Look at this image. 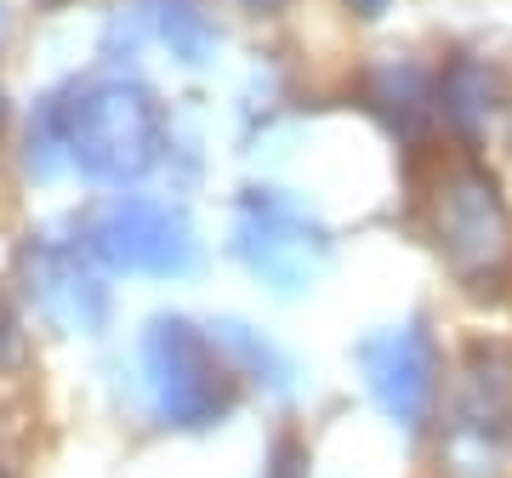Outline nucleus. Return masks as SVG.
<instances>
[{
    "label": "nucleus",
    "instance_id": "obj_4",
    "mask_svg": "<svg viewBox=\"0 0 512 478\" xmlns=\"http://www.w3.org/2000/svg\"><path fill=\"white\" fill-rule=\"evenodd\" d=\"M131 399L154 433L171 439H205L222 433L245 410V382L228 365L211 319H194L183 308L148 313L131 331Z\"/></svg>",
    "mask_w": 512,
    "mask_h": 478
},
{
    "label": "nucleus",
    "instance_id": "obj_5",
    "mask_svg": "<svg viewBox=\"0 0 512 478\" xmlns=\"http://www.w3.org/2000/svg\"><path fill=\"white\" fill-rule=\"evenodd\" d=\"M456 342L444 336L433 308H399L387 319H370L348 342V370L359 387L365 416L387 433L399 456L421 461L433 427H439L444 393H450Z\"/></svg>",
    "mask_w": 512,
    "mask_h": 478
},
{
    "label": "nucleus",
    "instance_id": "obj_16",
    "mask_svg": "<svg viewBox=\"0 0 512 478\" xmlns=\"http://www.w3.org/2000/svg\"><path fill=\"white\" fill-rule=\"evenodd\" d=\"M484 160H495V171L507 177V188H512V109H507V120H501V131H495V143H490V154Z\"/></svg>",
    "mask_w": 512,
    "mask_h": 478
},
{
    "label": "nucleus",
    "instance_id": "obj_2",
    "mask_svg": "<svg viewBox=\"0 0 512 478\" xmlns=\"http://www.w3.org/2000/svg\"><path fill=\"white\" fill-rule=\"evenodd\" d=\"M63 109V148H69V183L92 194H126L171 177L177 166V114L154 80L137 69H97L57 80Z\"/></svg>",
    "mask_w": 512,
    "mask_h": 478
},
{
    "label": "nucleus",
    "instance_id": "obj_1",
    "mask_svg": "<svg viewBox=\"0 0 512 478\" xmlns=\"http://www.w3.org/2000/svg\"><path fill=\"white\" fill-rule=\"evenodd\" d=\"M410 228L444 285L478 308H512V188L495 160L444 143L404 171Z\"/></svg>",
    "mask_w": 512,
    "mask_h": 478
},
{
    "label": "nucleus",
    "instance_id": "obj_11",
    "mask_svg": "<svg viewBox=\"0 0 512 478\" xmlns=\"http://www.w3.org/2000/svg\"><path fill=\"white\" fill-rule=\"evenodd\" d=\"M211 331H217L222 353H228V365L239 370V382H245L251 399H262V405H274V410L308 405L313 365L279 331L256 325L245 313H211Z\"/></svg>",
    "mask_w": 512,
    "mask_h": 478
},
{
    "label": "nucleus",
    "instance_id": "obj_6",
    "mask_svg": "<svg viewBox=\"0 0 512 478\" xmlns=\"http://www.w3.org/2000/svg\"><path fill=\"white\" fill-rule=\"evenodd\" d=\"M427 478H512V336H456L439 427L421 450Z\"/></svg>",
    "mask_w": 512,
    "mask_h": 478
},
{
    "label": "nucleus",
    "instance_id": "obj_17",
    "mask_svg": "<svg viewBox=\"0 0 512 478\" xmlns=\"http://www.w3.org/2000/svg\"><path fill=\"white\" fill-rule=\"evenodd\" d=\"M234 6H239V12H251V18H279L291 0H234Z\"/></svg>",
    "mask_w": 512,
    "mask_h": 478
},
{
    "label": "nucleus",
    "instance_id": "obj_12",
    "mask_svg": "<svg viewBox=\"0 0 512 478\" xmlns=\"http://www.w3.org/2000/svg\"><path fill=\"white\" fill-rule=\"evenodd\" d=\"M131 12L183 74H211L228 52V23L217 0H131Z\"/></svg>",
    "mask_w": 512,
    "mask_h": 478
},
{
    "label": "nucleus",
    "instance_id": "obj_14",
    "mask_svg": "<svg viewBox=\"0 0 512 478\" xmlns=\"http://www.w3.org/2000/svg\"><path fill=\"white\" fill-rule=\"evenodd\" d=\"M23 325H29L23 308L0 296V365H18L23 359V348H29V331H23Z\"/></svg>",
    "mask_w": 512,
    "mask_h": 478
},
{
    "label": "nucleus",
    "instance_id": "obj_8",
    "mask_svg": "<svg viewBox=\"0 0 512 478\" xmlns=\"http://www.w3.org/2000/svg\"><path fill=\"white\" fill-rule=\"evenodd\" d=\"M114 285L120 279L97 262V251L80 234V217L40 222L18 245V296L29 319H40L52 336L97 342L114 325Z\"/></svg>",
    "mask_w": 512,
    "mask_h": 478
},
{
    "label": "nucleus",
    "instance_id": "obj_18",
    "mask_svg": "<svg viewBox=\"0 0 512 478\" xmlns=\"http://www.w3.org/2000/svg\"><path fill=\"white\" fill-rule=\"evenodd\" d=\"M0 126H6V86H0Z\"/></svg>",
    "mask_w": 512,
    "mask_h": 478
},
{
    "label": "nucleus",
    "instance_id": "obj_15",
    "mask_svg": "<svg viewBox=\"0 0 512 478\" xmlns=\"http://www.w3.org/2000/svg\"><path fill=\"white\" fill-rule=\"evenodd\" d=\"M330 6H336L353 29H382V23H393V12H399L404 0H330Z\"/></svg>",
    "mask_w": 512,
    "mask_h": 478
},
{
    "label": "nucleus",
    "instance_id": "obj_10",
    "mask_svg": "<svg viewBox=\"0 0 512 478\" xmlns=\"http://www.w3.org/2000/svg\"><path fill=\"white\" fill-rule=\"evenodd\" d=\"M439 57V126L450 148L490 154L512 109V69L478 40H450Z\"/></svg>",
    "mask_w": 512,
    "mask_h": 478
},
{
    "label": "nucleus",
    "instance_id": "obj_7",
    "mask_svg": "<svg viewBox=\"0 0 512 478\" xmlns=\"http://www.w3.org/2000/svg\"><path fill=\"white\" fill-rule=\"evenodd\" d=\"M80 234L97 251V262L114 279H143V285H188L205 268L200 217L183 194L160 188H126V194H97L80 211Z\"/></svg>",
    "mask_w": 512,
    "mask_h": 478
},
{
    "label": "nucleus",
    "instance_id": "obj_3",
    "mask_svg": "<svg viewBox=\"0 0 512 478\" xmlns=\"http://www.w3.org/2000/svg\"><path fill=\"white\" fill-rule=\"evenodd\" d=\"M222 251L268 302L296 308V302H313L342 268V228L308 188L251 177L228 194Z\"/></svg>",
    "mask_w": 512,
    "mask_h": 478
},
{
    "label": "nucleus",
    "instance_id": "obj_9",
    "mask_svg": "<svg viewBox=\"0 0 512 478\" xmlns=\"http://www.w3.org/2000/svg\"><path fill=\"white\" fill-rule=\"evenodd\" d=\"M359 120L399 154V177L416 171L427 154L444 148L439 126V57L416 52V46H387V52H365L353 63L348 86H342Z\"/></svg>",
    "mask_w": 512,
    "mask_h": 478
},
{
    "label": "nucleus",
    "instance_id": "obj_13",
    "mask_svg": "<svg viewBox=\"0 0 512 478\" xmlns=\"http://www.w3.org/2000/svg\"><path fill=\"white\" fill-rule=\"evenodd\" d=\"M256 478H313V439L285 416L262 444V473Z\"/></svg>",
    "mask_w": 512,
    "mask_h": 478
}]
</instances>
